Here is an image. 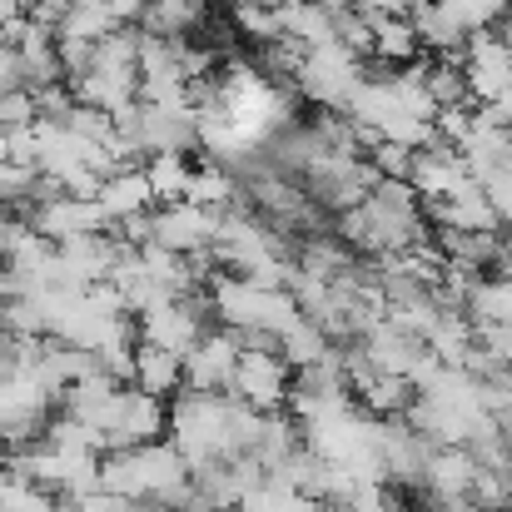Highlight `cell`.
I'll use <instances>...</instances> for the list:
<instances>
[{
	"label": "cell",
	"mask_w": 512,
	"mask_h": 512,
	"mask_svg": "<svg viewBox=\"0 0 512 512\" xmlns=\"http://www.w3.org/2000/svg\"><path fill=\"white\" fill-rule=\"evenodd\" d=\"M289 393H294V368L279 353H239L229 398H239L254 413H279L289 408Z\"/></svg>",
	"instance_id": "6da1fadb"
},
{
	"label": "cell",
	"mask_w": 512,
	"mask_h": 512,
	"mask_svg": "<svg viewBox=\"0 0 512 512\" xmlns=\"http://www.w3.org/2000/svg\"><path fill=\"white\" fill-rule=\"evenodd\" d=\"M170 433V408L140 388H120L115 398V418L105 428V453H120V448H145V443H165Z\"/></svg>",
	"instance_id": "7a4b0ae2"
},
{
	"label": "cell",
	"mask_w": 512,
	"mask_h": 512,
	"mask_svg": "<svg viewBox=\"0 0 512 512\" xmlns=\"http://www.w3.org/2000/svg\"><path fill=\"white\" fill-rule=\"evenodd\" d=\"M224 209H199V204H155L150 209V244L170 249V254H199L214 244Z\"/></svg>",
	"instance_id": "3957f363"
},
{
	"label": "cell",
	"mask_w": 512,
	"mask_h": 512,
	"mask_svg": "<svg viewBox=\"0 0 512 512\" xmlns=\"http://www.w3.org/2000/svg\"><path fill=\"white\" fill-rule=\"evenodd\" d=\"M234 363H239V343L229 339V329H204V339L184 353V388L229 393Z\"/></svg>",
	"instance_id": "277c9868"
},
{
	"label": "cell",
	"mask_w": 512,
	"mask_h": 512,
	"mask_svg": "<svg viewBox=\"0 0 512 512\" xmlns=\"http://www.w3.org/2000/svg\"><path fill=\"white\" fill-rule=\"evenodd\" d=\"M408 184L418 189V199H423V204H433V199H453L458 189H468V184H473V174H468L463 155H458L453 145H433V150H418V155H413V174H408Z\"/></svg>",
	"instance_id": "5b68a950"
},
{
	"label": "cell",
	"mask_w": 512,
	"mask_h": 512,
	"mask_svg": "<svg viewBox=\"0 0 512 512\" xmlns=\"http://www.w3.org/2000/svg\"><path fill=\"white\" fill-rule=\"evenodd\" d=\"M95 204H100V214L110 219V229L115 224H125V219H140V214H150L155 209V194H150V179L140 165H130V170H115L100 179V189H95Z\"/></svg>",
	"instance_id": "8992f818"
},
{
	"label": "cell",
	"mask_w": 512,
	"mask_h": 512,
	"mask_svg": "<svg viewBox=\"0 0 512 512\" xmlns=\"http://www.w3.org/2000/svg\"><path fill=\"white\" fill-rule=\"evenodd\" d=\"M413 30H418V45H423V60H448V65H463L468 55V30L438 5L428 0L418 15H413Z\"/></svg>",
	"instance_id": "52a82bcc"
},
{
	"label": "cell",
	"mask_w": 512,
	"mask_h": 512,
	"mask_svg": "<svg viewBox=\"0 0 512 512\" xmlns=\"http://www.w3.org/2000/svg\"><path fill=\"white\" fill-rule=\"evenodd\" d=\"M130 388L150 393V398H174L184 388V358L165 353V348H150V343H135V373H130Z\"/></svg>",
	"instance_id": "ba28073f"
},
{
	"label": "cell",
	"mask_w": 512,
	"mask_h": 512,
	"mask_svg": "<svg viewBox=\"0 0 512 512\" xmlns=\"http://www.w3.org/2000/svg\"><path fill=\"white\" fill-rule=\"evenodd\" d=\"M368 30H373V60H383V65H393V70H403V65L423 60V45H418L413 20L373 10V15H368Z\"/></svg>",
	"instance_id": "9c48e42d"
},
{
	"label": "cell",
	"mask_w": 512,
	"mask_h": 512,
	"mask_svg": "<svg viewBox=\"0 0 512 512\" xmlns=\"http://www.w3.org/2000/svg\"><path fill=\"white\" fill-rule=\"evenodd\" d=\"M353 398H358V408H363L373 423H388V418H403V413L413 408V398H418V393H413V383H408V378H398V373H373Z\"/></svg>",
	"instance_id": "30bf717a"
},
{
	"label": "cell",
	"mask_w": 512,
	"mask_h": 512,
	"mask_svg": "<svg viewBox=\"0 0 512 512\" xmlns=\"http://www.w3.org/2000/svg\"><path fill=\"white\" fill-rule=\"evenodd\" d=\"M140 170H145V179H150L155 204H184V194H189V174H194V160H189V155H150Z\"/></svg>",
	"instance_id": "8fae6325"
},
{
	"label": "cell",
	"mask_w": 512,
	"mask_h": 512,
	"mask_svg": "<svg viewBox=\"0 0 512 512\" xmlns=\"http://www.w3.org/2000/svg\"><path fill=\"white\" fill-rule=\"evenodd\" d=\"M115 25H120V20H115L100 0H90V5H70V10H65V20L55 25V40H85V45H100Z\"/></svg>",
	"instance_id": "7c38bea8"
},
{
	"label": "cell",
	"mask_w": 512,
	"mask_h": 512,
	"mask_svg": "<svg viewBox=\"0 0 512 512\" xmlns=\"http://www.w3.org/2000/svg\"><path fill=\"white\" fill-rule=\"evenodd\" d=\"M468 324H512V279H483L463 309Z\"/></svg>",
	"instance_id": "4fadbf2b"
},
{
	"label": "cell",
	"mask_w": 512,
	"mask_h": 512,
	"mask_svg": "<svg viewBox=\"0 0 512 512\" xmlns=\"http://www.w3.org/2000/svg\"><path fill=\"white\" fill-rule=\"evenodd\" d=\"M363 160L378 170V179H408V174H413V150H403V145H393V140H378Z\"/></svg>",
	"instance_id": "5bb4252c"
},
{
	"label": "cell",
	"mask_w": 512,
	"mask_h": 512,
	"mask_svg": "<svg viewBox=\"0 0 512 512\" xmlns=\"http://www.w3.org/2000/svg\"><path fill=\"white\" fill-rule=\"evenodd\" d=\"M498 423V438L508 443V453H512V413H503V418H493Z\"/></svg>",
	"instance_id": "9a60e30c"
},
{
	"label": "cell",
	"mask_w": 512,
	"mask_h": 512,
	"mask_svg": "<svg viewBox=\"0 0 512 512\" xmlns=\"http://www.w3.org/2000/svg\"><path fill=\"white\" fill-rule=\"evenodd\" d=\"M0 165H5V135H0Z\"/></svg>",
	"instance_id": "2e32d148"
}]
</instances>
